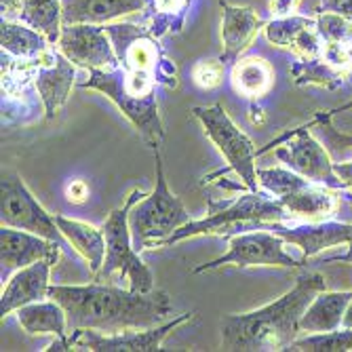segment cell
I'll use <instances>...</instances> for the list:
<instances>
[{
  "instance_id": "1",
  "label": "cell",
  "mask_w": 352,
  "mask_h": 352,
  "mask_svg": "<svg viewBox=\"0 0 352 352\" xmlns=\"http://www.w3.org/2000/svg\"><path fill=\"white\" fill-rule=\"evenodd\" d=\"M49 298L68 314V329L122 333L167 323L173 304L167 292H131L114 285H51Z\"/></svg>"
},
{
  "instance_id": "19",
  "label": "cell",
  "mask_w": 352,
  "mask_h": 352,
  "mask_svg": "<svg viewBox=\"0 0 352 352\" xmlns=\"http://www.w3.org/2000/svg\"><path fill=\"white\" fill-rule=\"evenodd\" d=\"M34 82L45 104V116L55 118L70 98V91L76 82V68L59 49L47 51L36 59Z\"/></svg>"
},
{
  "instance_id": "38",
  "label": "cell",
  "mask_w": 352,
  "mask_h": 352,
  "mask_svg": "<svg viewBox=\"0 0 352 352\" xmlns=\"http://www.w3.org/2000/svg\"><path fill=\"white\" fill-rule=\"evenodd\" d=\"M23 0H3V19H13L19 21Z\"/></svg>"
},
{
  "instance_id": "33",
  "label": "cell",
  "mask_w": 352,
  "mask_h": 352,
  "mask_svg": "<svg viewBox=\"0 0 352 352\" xmlns=\"http://www.w3.org/2000/svg\"><path fill=\"white\" fill-rule=\"evenodd\" d=\"M226 63H223L219 57L217 59H201L195 70H192V78H195V85L205 89V91H213L217 87H221L223 76H226Z\"/></svg>"
},
{
  "instance_id": "22",
  "label": "cell",
  "mask_w": 352,
  "mask_h": 352,
  "mask_svg": "<svg viewBox=\"0 0 352 352\" xmlns=\"http://www.w3.org/2000/svg\"><path fill=\"white\" fill-rule=\"evenodd\" d=\"M221 55L219 59L232 66L241 57V53L258 36L260 28H264V19L247 7H232L228 3L221 5Z\"/></svg>"
},
{
  "instance_id": "27",
  "label": "cell",
  "mask_w": 352,
  "mask_h": 352,
  "mask_svg": "<svg viewBox=\"0 0 352 352\" xmlns=\"http://www.w3.org/2000/svg\"><path fill=\"white\" fill-rule=\"evenodd\" d=\"M230 82L236 93L249 100H260L274 87V70L260 55L239 57L230 66Z\"/></svg>"
},
{
  "instance_id": "12",
  "label": "cell",
  "mask_w": 352,
  "mask_h": 352,
  "mask_svg": "<svg viewBox=\"0 0 352 352\" xmlns=\"http://www.w3.org/2000/svg\"><path fill=\"white\" fill-rule=\"evenodd\" d=\"M274 146H280L274 150L276 158L292 171H296L316 184H323V186H329L336 190H346L333 169L331 154L327 152V148L321 142H316L312 138L306 124L298 126L294 131H285L283 135L272 140L268 146L258 150V156L272 150Z\"/></svg>"
},
{
  "instance_id": "37",
  "label": "cell",
  "mask_w": 352,
  "mask_h": 352,
  "mask_svg": "<svg viewBox=\"0 0 352 352\" xmlns=\"http://www.w3.org/2000/svg\"><path fill=\"white\" fill-rule=\"evenodd\" d=\"M66 195L70 203H85V199L89 197V188L85 182H72L66 190Z\"/></svg>"
},
{
  "instance_id": "8",
  "label": "cell",
  "mask_w": 352,
  "mask_h": 352,
  "mask_svg": "<svg viewBox=\"0 0 352 352\" xmlns=\"http://www.w3.org/2000/svg\"><path fill=\"white\" fill-rule=\"evenodd\" d=\"M106 32L112 38L118 66L129 74H142L167 89L177 87V66L167 57L158 38L148 28L133 23H108Z\"/></svg>"
},
{
  "instance_id": "40",
  "label": "cell",
  "mask_w": 352,
  "mask_h": 352,
  "mask_svg": "<svg viewBox=\"0 0 352 352\" xmlns=\"http://www.w3.org/2000/svg\"><path fill=\"white\" fill-rule=\"evenodd\" d=\"M333 262H346V264H352V243H348V249H346V253H342V255H336V258H329L325 264H333Z\"/></svg>"
},
{
  "instance_id": "9",
  "label": "cell",
  "mask_w": 352,
  "mask_h": 352,
  "mask_svg": "<svg viewBox=\"0 0 352 352\" xmlns=\"http://www.w3.org/2000/svg\"><path fill=\"white\" fill-rule=\"evenodd\" d=\"M192 116L201 120L207 138L217 146V150L228 161V167L243 179V184L249 190H260L258 167H255L258 150H255L247 133H243L234 124V120L223 110V106L221 104H213L209 108L199 106L192 110Z\"/></svg>"
},
{
  "instance_id": "3",
  "label": "cell",
  "mask_w": 352,
  "mask_h": 352,
  "mask_svg": "<svg viewBox=\"0 0 352 352\" xmlns=\"http://www.w3.org/2000/svg\"><path fill=\"white\" fill-rule=\"evenodd\" d=\"M209 213L203 219H190L177 228L169 239L161 241L158 247H171L190 236H223L228 239L232 234L249 232V230H268V223L272 221H294L289 211H287L278 199L268 197L262 190H249L245 195H239L230 201H213L207 203Z\"/></svg>"
},
{
  "instance_id": "31",
  "label": "cell",
  "mask_w": 352,
  "mask_h": 352,
  "mask_svg": "<svg viewBox=\"0 0 352 352\" xmlns=\"http://www.w3.org/2000/svg\"><path fill=\"white\" fill-rule=\"evenodd\" d=\"M287 350L294 352H350L352 350V329L340 327L323 333H308L298 338Z\"/></svg>"
},
{
  "instance_id": "17",
  "label": "cell",
  "mask_w": 352,
  "mask_h": 352,
  "mask_svg": "<svg viewBox=\"0 0 352 352\" xmlns=\"http://www.w3.org/2000/svg\"><path fill=\"white\" fill-rule=\"evenodd\" d=\"M268 230L278 234L285 243L296 245L302 249V258H312L325 249H331L342 243H352V223L323 219V221H304L294 223L287 221H272Z\"/></svg>"
},
{
  "instance_id": "5",
  "label": "cell",
  "mask_w": 352,
  "mask_h": 352,
  "mask_svg": "<svg viewBox=\"0 0 352 352\" xmlns=\"http://www.w3.org/2000/svg\"><path fill=\"white\" fill-rule=\"evenodd\" d=\"M154 161H156V186L152 195L140 199L131 213H129V226L131 239L135 249H150L158 247L161 241L169 239L177 228L190 221V213L184 207L182 199L175 197L167 186L163 158L158 148H154Z\"/></svg>"
},
{
  "instance_id": "34",
  "label": "cell",
  "mask_w": 352,
  "mask_h": 352,
  "mask_svg": "<svg viewBox=\"0 0 352 352\" xmlns=\"http://www.w3.org/2000/svg\"><path fill=\"white\" fill-rule=\"evenodd\" d=\"M316 11H333L352 21V0H323Z\"/></svg>"
},
{
  "instance_id": "36",
  "label": "cell",
  "mask_w": 352,
  "mask_h": 352,
  "mask_svg": "<svg viewBox=\"0 0 352 352\" xmlns=\"http://www.w3.org/2000/svg\"><path fill=\"white\" fill-rule=\"evenodd\" d=\"M333 169H336L338 177L342 179L344 188L352 190V158H350V161H336Z\"/></svg>"
},
{
  "instance_id": "7",
  "label": "cell",
  "mask_w": 352,
  "mask_h": 352,
  "mask_svg": "<svg viewBox=\"0 0 352 352\" xmlns=\"http://www.w3.org/2000/svg\"><path fill=\"white\" fill-rule=\"evenodd\" d=\"M260 186L280 201L292 219L323 221L331 219L340 209L342 190L316 184L296 171L287 169H258Z\"/></svg>"
},
{
  "instance_id": "28",
  "label": "cell",
  "mask_w": 352,
  "mask_h": 352,
  "mask_svg": "<svg viewBox=\"0 0 352 352\" xmlns=\"http://www.w3.org/2000/svg\"><path fill=\"white\" fill-rule=\"evenodd\" d=\"M3 28V53L17 57V59H38L49 51V41L45 34L36 32L34 28H30L25 23L13 21V19H3L0 23Z\"/></svg>"
},
{
  "instance_id": "41",
  "label": "cell",
  "mask_w": 352,
  "mask_h": 352,
  "mask_svg": "<svg viewBox=\"0 0 352 352\" xmlns=\"http://www.w3.org/2000/svg\"><path fill=\"white\" fill-rule=\"evenodd\" d=\"M342 327L352 329V300H350V304L346 306V312H344V318H342Z\"/></svg>"
},
{
  "instance_id": "24",
  "label": "cell",
  "mask_w": 352,
  "mask_h": 352,
  "mask_svg": "<svg viewBox=\"0 0 352 352\" xmlns=\"http://www.w3.org/2000/svg\"><path fill=\"white\" fill-rule=\"evenodd\" d=\"M350 300H352V292L323 289L306 308L302 321H300V329L306 333H323V331L340 329L346 306L350 304Z\"/></svg>"
},
{
  "instance_id": "6",
  "label": "cell",
  "mask_w": 352,
  "mask_h": 352,
  "mask_svg": "<svg viewBox=\"0 0 352 352\" xmlns=\"http://www.w3.org/2000/svg\"><path fill=\"white\" fill-rule=\"evenodd\" d=\"M146 197V192L135 188L126 203L120 209H114L108 219L104 221V236H106V260L102 270L98 272V278H110L118 276V280L129 278V289L148 294L154 289V274L146 266V262L140 258V251L133 245L131 239V226H129V213L133 205Z\"/></svg>"
},
{
  "instance_id": "18",
  "label": "cell",
  "mask_w": 352,
  "mask_h": 352,
  "mask_svg": "<svg viewBox=\"0 0 352 352\" xmlns=\"http://www.w3.org/2000/svg\"><path fill=\"white\" fill-rule=\"evenodd\" d=\"M61 249L63 247L59 243H53L34 232L3 226L0 228V262H3L0 276L3 280H9L13 270L25 268L41 260L57 264Z\"/></svg>"
},
{
  "instance_id": "2",
  "label": "cell",
  "mask_w": 352,
  "mask_h": 352,
  "mask_svg": "<svg viewBox=\"0 0 352 352\" xmlns=\"http://www.w3.org/2000/svg\"><path fill=\"white\" fill-rule=\"evenodd\" d=\"M327 289V280L318 272H304L296 278L292 292L272 304L245 314H223L219 321L221 348L230 352L287 350L298 340L300 321L310 302Z\"/></svg>"
},
{
  "instance_id": "20",
  "label": "cell",
  "mask_w": 352,
  "mask_h": 352,
  "mask_svg": "<svg viewBox=\"0 0 352 352\" xmlns=\"http://www.w3.org/2000/svg\"><path fill=\"white\" fill-rule=\"evenodd\" d=\"M266 36L272 45L296 53L300 59H314L321 55L325 43L318 34L316 19L304 15L276 17L266 23Z\"/></svg>"
},
{
  "instance_id": "39",
  "label": "cell",
  "mask_w": 352,
  "mask_h": 352,
  "mask_svg": "<svg viewBox=\"0 0 352 352\" xmlns=\"http://www.w3.org/2000/svg\"><path fill=\"white\" fill-rule=\"evenodd\" d=\"M348 110H352V100L348 102V104H344V106H338V108H333V110H329V112H318L306 126H308V129H310V126L316 122V120H323V118H333L336 114H340V112H348Z\"/></svg>"
},
{
  "instance_id": "26",
  "label": "cell",
  "mask_w": 352,
  "mask_h": 352,
  "mask_svg": "<svg viewBox=\"0 0 352 352\" xmlns=\"http://www.w3.org/2000/svg\"><path fill=\"white\" fill-rule=\"evenodd\" d=\"M55 221H57L59 230L63 232V236L68 239V243L89 262L91 272L98 274L104 266V260H106L104 230L91 226V223H87V221L70 219V217H63V215H55Z\"/></svg>"
},
{
  "instance_id": "21",
  "label": "cell",
  "mask_w": 352,
  "mask_h": 352,
  "mask_svg": "<svg viewBox=\"0 0 352 352\" xmlns=\"http://www.w3.org/2000/svg\"><path fill=\"white\" fill-rule=\"evenodd\" d=\"M53 266V262L41 260L25 268H19L9 278L3 289V296H0V314H3V318L11 312H17L25 304L49 298V274Z\"/></svg>"
},
{
  "instance_id": "25",
  "label": "cell",
  "mask_w": 352,
  "mask_h": 352,
  "mask_svg": "<svg viewBox=\"0 0 352 352\" xmlns=\"http://www.w3.org/2000/svg\"><path fill=\"white\" fill-rule=\"evenodd\" d=\"M17 321L30 336H55L68 338V314L55 300H38L17 310Z\"/></svg>"
},
{
  "instance_id": "42",
  "label": "cell",
  "mask_w": 352,
  "mask_h": 352,
  "mask_svg": "<svg viewBox=\"0 0 352 352\" xmlns=\"http://www.w3.org/2000/svg\"><path fill=\"white\" fill-rule=\"evenodd\" d=\"M340 195H342V199H346V201L352 205V190H342Z\"/></svg>"
},
{
  "instance_id": "30",
  "label": "cell",
  "mask_w": 352,
  "mask_h": 352,
  "mask_svg": "<svg viewBox=\"0 0 352 352\" xmlns=\"http://www.w3.org/2000/svg\"><path fill=\"white\" fill-rule=\"evenodd\" d=\"M192 3L195 0H148L146 28L156 38L169 34V32L177 34L184 30Z\"/></svg>"
},
{
  "instance_id": "14",
  "label": "cell",
  "mask_w": 352,
  "mask_h": 352,
  "mask_svg": "<svg viewBox=\"0 0 352 352\" xmlns=\"http://www.w3.org/2000/svg\"><path fill=\"white\" fill-rule=\"evenodd\" d=\"M36 59H17L3 53V124L30 122L45 108L34 82Z\"/></svg>"
},
{
  "instance_id": "35",
  "label": "cell",
  "mask_w": 352,
  "mask_h": 352,
  "mask_svg": "<svg viewBox=\"0 0 352 352\" xmlns=\"http://www.w3.org/2000/svg\"><path fill=\"white\" fill-rule=\"evenodd\" d=\"M302 0H270V13L274 17H287L298 11Z\"/></svg>"
},
{
  "instance_id": "16",
  "label": "cell",
  "mask_w": 352,
  "mask_h": 352,
  "mask_svg": "<svg viewBox=\"0 0 352 352\" xmlns=\"http://www.w3.org/2000/svg\"><path fill=\"white\" fill-rule=\"evenodd\" d=\"M289 72L296 85H318L331 91L352 85V41L325 45L321 55L296 61Z\"/></svg>"
},
{
  "instance_id": "23",
  "label": "cell",
  "mask_w": 352,
  "mask_h": 352,
  "mask_svg": "<svg viewBox=\"0 0 352 352\" xmlns=\"http://www.w3.org/2000/svg\"><path fill=\"white\" fill-rule=\"evenodd\" d=\"M148 0H61L63 25L98 23L104 25L112 19L131 15L146 9Z\"/></svg>"
},
{
  "instance_id": "13",
  "label": "cell",
  "mask_w": 352,
  "mask_h": 352,
  "mask_svg": "<svg viewBox=\"0 0 352 352\" xmlns=\"http://www.w3.org/2000/svg\"><path fill=\"white\" fill-rule=\"evenodd\" d=\"M228 251L221 258L201 264L195 268V274L215 270L221 266H280V268H298L304 266L306 258H294V255L285 249V241L274 234L272 230H249L241 234H232L226 239Z\"/></svg>"
},
{
  "instance_id": "4",
  "label": "cell",
  "mask_w": 352,
  "mask_h": 352,
  "mask_svg": "<svg viewBox=\"0 0 352 352\" xmlns=\"http://www.w3.org/2000/svg\"><path fill=\"white\" fill-rule=\"evenodd\" d=\"M80 89L104 93L133 122V126L152 150L161 146L165 129L156 104V80L142 74H129L122 68H93L89 70V80H85Z\"/></svg>"
},
{
  "instance_id": "11",
  "label": "cell",
  "mask_w": 352,
  "mask_h": 352,
  "mask_svg": "<svg viewBox=\"0 0 352 352\" xmlns=\"http://www.w3.org/2000/svg\"><path fill=\"white\" fill-rule=\"evenodd\" d=\"M0 195H3V203H0V219H3V226L34 232L53 243H59L61 247L68 245V239L63 236V232L57 226L55 215L45 211V207L28 190V186L23 184L17 171L9 167L3 169Z\"/></svg>"
},
{
  "instance_id": "15",
  "label": "cell",
  "mask_w": 352,
  "mask_h": 352,
  "mask_svg": "<svg viewBox=\"0 0 352 352\" xmlns=\"http://www.w3.org/2000/svg\"><path fill=\"white\" fill-rule=\"evenodd\" d=\"M57 49L66 55L74 66L93 70L120 68L112 38L106 28L98 23H72L61 28Z\"/></svg>"
},
{
  "instance_id": "29",
  "label": "cell",
  "mask_w": 352,
  "mask_h": 352,
  "mask_svg": "<svg viewBox=\"0 0 352 352\" xmlns=\"http://www.w3.org/2000/svg\"><path fill=\"white\" fill-rule=\"evenodd\" d=\"M19 21L45 34L51 45H57L63 28L61 0H23Z\"/></svg>"
},
{
  "instance_id": "32",
  "label": "cell",
  "mask_w": 352,
  "mask_h": 352,
  "mask_svg": "<svg viewBox=\"0 0 352 352\" xmlns=\"http://www.w3.org/2000/svg\"><path fill=\"white\" fill-rule=\"evenodd\" d=\"M316 28L325 45H342L352 41V21L333 11H318Z\"/></svg>"
},
{
  "instance_id": "10",
  "label": "cell",
  "mask_w": 352,
  "mask_h": 352,
  "mask_svg": "<svg viewBox=\"0 0 352 352\" xmlns=\"http://www.w3.org/2000/svg\"><path fill=\"white\" fill-rule=\"evenodd\" d=\"M195 312H184L167 323L122 333H100L95 329H72L68 338H57L47 350H91V352H154L163 350V340L179 325L190 321Z\"/></svg>"
}]
</instances>
